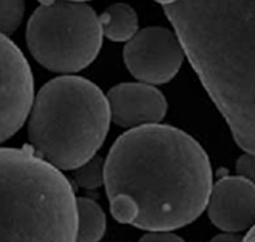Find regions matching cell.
Returning a JSON list of instances; mask_svg holds the SVG:
<instances>
[{
	"mask_svg": "<svg viewBox=\"0 0 255 242\" xmlns=\"http://www.w3.org/2000/svg\"><path fill=\"white\" fill-rule=\"evenodd\" d=\"M108 198L135 208L134 227L174 231L207 208L213 185L211 161L193 136L177 127L145 124L116 139L105 161Z\"/></svg>",
	"mask_w": 255,
	"mask_h": 242,
	"instance_id": "1",
	"label": "cell"
},
{
	"mask_svg": "<svg viewBox=\"0 0 255 242\" xmlns=\"http://www.w3.org/2000/svg\"><path fill=\"white\" fill-rule=\"evenodd\" d=\"M236 144L255 152V0H176L163 5Z\"/></svg>",
	"mask_w": 255,
	"mask_h": 242,
	"instance_id": "2",
	"label": "cell"
},
{
	"mask_svg": "<svg viewBox=\"0 0 255 242\" xmlns=\"http://www.w3.org/2000/svg\"><path fill=\"white\" fill-rule=\"evenodd\" d=\"M77 226V198L60 170L26 148H0V241L73 242Z\"/></svg>",
	"mask_w": 255,
	"mask_h": 242,
	"instance_id": "3",
	"label": "cell"
},
{
	"mask_svg": "<svg viewBox=\"0 0 255 242\" xmlns=\"http://www.w3.org/2000/svg\"><path fill=\"white\" fill-rule=\"evenodd\" d=\"M108 97L88 79L56 77L32 104L28 139L37 156L59 170H76L92 158L110 129Z\"/></svg>",
	"mask_w": 255,
	"mask_h": 242,
	"instance_id": "4",
	"label": "cell"
},
{
	"mask_svg": "<svg viewBox=\"0 0 255 242\" xmlns=\"http://www.w3.org/2000/svg\"><path fill=\"white\" fill-rule=\"evenodd\" d=\"M29 17V52L50 72L70 74L86 69L99 56L102 29L90 5L69 0H40Z\"/></svg>",
	"mask_w": 255,
	"mask_h": 242,
	"instance_id": "5",
	"label": "cell"
},
{
	"mask_svg": "<svg viewBox=\"0 0 255 242\" xmlns=\"http://www.w3.org/2000/svg\"><path fill=\"white\" fill-rule=\"evenodd\" d=\"M124 63L134 78L147 84H163L175 78L185 54L176 35L166 27H145L127 41Z\"/></svg>",
	"mask_w": 255,
	"mask_h": 242,
	"instance_id": "6",
	"label": "cell"
},
{
	"mask_svg": "<svg viewBox=\"0 0 255 242\" xmlns=\"http://www.w3.org/2000/svg\"><path fill=\"white\" fill-rule=\"evenodd\" d=\"M33 75L23 52L0 33V143L23 126L33 104Z\"/></svg>",
	"mask_w": 255,
	"mask_h": 242,
	"instance_id": "7",
	"label": "cell"
},
{
	"mask_svg": "<svg viewBox=\"0 0 255 242\" xmlns=\"http://www.w3.org/2000/svg\"><path fill=\"white\" fill-rule=\"evenodd\" d=\"M211 222L225 232H243L254 225V181L241 176H225L212 185L208 199Z\"/></svg>",
	"mask_w": 255,
	"mask_h": 242,
	"instance_id": "8",
	"label": "cell"
},
{
	"mask_svg": "<svg viewBox=\"0 0 255 242\" xmlns=\"http://www.w3.org/2000/svg\"><path fill=\"white\" fill-rule=\"evenodd\" d=\"M111 120L122 127L156 124L165 119L167 101L161 91L147 83H122L108 93Z\"/></svg>",
	"mask_w": 255,
	"mask_h": 242,
	"instance_id": "9",
	"label": "cell"
},
{
	"mask_svg": "<svg viewBox=\"0 0 255 242\" xmlns=\"http://www.w3.org/2000/svg\"><path fill=\"white\" fill-rule=\"evenodd\" d=\"M102 35L113 42H127L138 32V15L129 4L116 3L99 17Z\"/></svg>",
	"mask_w": 255,
	"mask_h": 242,
	"instance_id": "10",
	"label": "cell"
},
{
	"mask_svg": "<svg viewBox=\"0 0 255 242\" xmlns=\"http://www.w3.org/2000/svg\"><path fill=\"white\" fill-rule=\"evenodd\" d=\"M77 240L100 241L106 232V216L102 208L90 198H77Z\"/></svg>",
	"mask_w": 255,
	"mask_h": 242,
	"instance_id": "11",
	"label": "cell"
},
{
	"mask_svg": "<svg viewBox=\"0 0 255 242\" xmlns=\"http://www.w3.org/2000/svg\"><path fill=\"white\" fill-rule=\"evenodd\" d=\"M105 162L102 157L93 156L86 163L76 168L73 177L79 188L96 189L104 184Z\"/></svg>",
	"mask_w": 255,
	"mask_h": 242,
	"instance_id": "12",
	"label": "cell"
},
{
	"mask_svg": "<svg viewBox=\"0 0 255 242\" xmlns=\"http://www.w3.org/2000/svg\"><path fill=\"white\" fill-rule=\"evenodd\" d=\"M24 14V0H0V33L9 36L18 29Z\"/></svg>",
	"mask_w": 255,
	"mask_h": 242,
	"instance_id": "13",
	"label": "cell"
},
{
	"mask_svg": "<svg viewBox=\"0 0 255 242\" xmlns=\"http://www.w3.org/2000/svg\"><path fill=\"white\" fill-rule=\"evenodd\" d=\"M236 172L238 176H241L244 179L254 181L255 176V158L253 153H245L238 159L236 163Z\"/></svg>",
	"mask_w": 255,
	"mask_h": 242,
	"instance_id": "14",
	"label": "cell"
},
{
	"mask_svg": "<svg viewBox=\"0 0 255 242\" xmlns=\"http://www.w3.org/2000/svg\"><path fill=\"white\" fill-rule=\"evenodd\" d=\"M142 242H181L183 239L171 231H148L140 239Z\"/></svg>",
	"mask_w": 255,
	"mask_h": 242,
	"instance_id": "15",
	"label": "cell"
},
{
	"mask_svg": "<svg viewBox=\"0 0 255 242\" xmlns=\"http://www.w3.org/2000/svg\"><path fill=\"white\" fill-rule=\"evenodd\" d=\"M240 236H236L234 232H225V234H221L218 236H216L213 239V241H226V242H235L240 241Z\"/></svg>",
	"mask_w": 255,
	"mask_h": 242,
	"instance_id": "16",
	"label": "cell"
},
{
	"mask_svg": "<svg viewBox=\"0 0 255 242\" xmlns=\"http://www.w3.org/2000/svg\"><path fill=\"white\" fill-rule=\"evenodd\" d=\"M156 3H159V4H162V5H168V4H172L175 3L176 0H154Z\"/></svg>",
	"mask_w": 255,
	"mask_h": 242,
	"instance_id": "17",
	"label": "cell"
},
{
	"mask_svg": "<svg viewBox=\"0 0 255 242\" xmlns=\"http://www.w3.org/2000/svg\"><path fill=\"white\" fill-rule=\"evenodd\" d=\"M69 1H79V3H84V1H88V0H69Z\"/></svg>",
	"mask_w": 255,
	"mask_h": 242,
	"instance_id": "18",
	"label": "cell"
}]
</instances>
